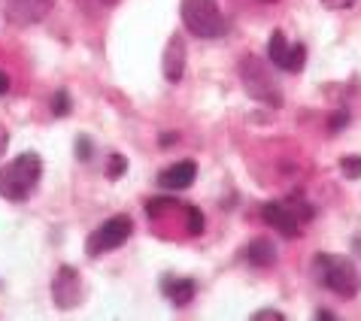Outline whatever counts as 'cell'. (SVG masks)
Here are the masks:
<instances>
[{
  "instance_id": "obj_1",
  "label": "cell",
  "mask_w": 361,
  "mask_h": 321,
  "mask_svg": "<svg viewBox=\"0 0 361 321\" xmlns=\"http://www.w3.org/2000/svg\"><path fill=\"white\" fill-rule=\"evenodd\" d=\"M39 179H43V158L37 152H22L0 167V197L9 203H22L37 191Z\"/></svg>"
},
{
  "instance_id": "obj_2",
  "label": "cell",
  "mask_w": 361,
  "mask_h": 321,
  "mask_svg": "<svg viewBox=\"0 0 361 321\" xmlns=\"http://www.w3.org/2000/svg\"><path fill=\"white\" fill-rule=\"evenodd\" d=\"M313 279L316 282H322L328 291L340 294V297H355L361 291L358 267L349 258H340V255H316Z\"/></svg>"
},
{
  "instance_id": "obj_3",
  "label": "cell",
  "mask_w": 361,
  "mask_h": 321,
  "mask_svg": "<svg viewBox=\"0 0 361 321\" xmlns=\"http://www.w3.org/2000/svg\"><path fill=\"white\" fill-rule=\"evenodd\" d=\"M237 73H240V82H243L246 94L252 100H258V103H264V106H274V109L283 106V92H279L276 76L267 70L264 58H258V55L240 58Z\"/></svg>"
},
{
  "instance_id": "obj_4",
  "label": "cell",
  "mask_w": 361,
  "mask_h": 321,
  "mask_svg": "<svg viewBox=\"0 0 361 321\" xmlns=\"http://www.w3.org/2000/svg\"><path fill=\"white\" fill-rule=\"evenodd\" d=\"M179 13H183L185 31L200 39H216V37H225L228 31L225 13L219 9L216 0H183Z\"/></svg>"
},
{
  "instance_id": "obj_5",
  "label": "cell",
  "mask_w": 361,
  "mask_h": 321,
  "mask_svg": "<svg viewBox=\"0 0 361 321\" xmlns=\"http://www.w3.org/2000/svg\"><path fill=\"white\" fill-rule=\"evenodd\" d=\"M131 234H134L131 215H113L85 239V252H88V258L106 255V252H113V248H118L122 243H128V237Z\"/></svg>"
},
{
  "instance_id": "obj_6",
  "label": "cell",
  "mask_w": 361,
  "mask_h": 321,
  "mask_svg": "<svg viewBox=\"0 0 361 321\" xmlns=\"http://www.w3.org/2000/svg\"><path fill=\"white\" fill-rule=\"evenodd\" d=\"M52 6H55V0H4V15L9 25L27 27V25L43 22L52 13Z\"/></svg>"
},
{
  "instance_id": "obj_7",
  "label": "cell",
  "mask_w": 361,
  "mask_h": 321,
  "mask_svg": "<svg viewBox=\"0 0 361 321\" xmlns=\"http://www.w3.org/2000/svg\"><path fill=\"white\" fill-rule=\"evenodd\" d=\"M52 297L58 309H73L79 300H82V279H79V270L64 264L58 270V276L52 279Z\"/></svg>"
},
{
  "instance_id": "obj_8",
  "label": "cell",
  "mask_w": 361,
  "mask_h": 321,
  "mask_svg": "<svg viewBox=\"0 0 361 321\" xmlns=\"http://www.w3.org/2000/svg\"><path fill=\"white\" fill-rule=\"evenodd\" d=\"M262 215H264V222L270 227H276L283 237H300V218L292 206H288V200H270V203L262 209Z\"/></svg>"
},
{
  "instance_id": "obj_9",
  "label": "cell",
  "mask_w": 361,
  "mask_h": 321,
  "mask_svg": "<svg viewBox=\"0 0 361 321\" xmlns=\"http://www.w3.org/2000/svg\"><path fill=\"white\" fill-rule=\"evenodd\" d=\"M197 179V164L195 160H179V164H170L167 170L158 173V185L167 188V191H185Z\"/></svg>"
},
{
  "instance_id": "obj_10",
  "label": "cell",
  "mask_w": 361,
  "mask_h": 321,
  "mask_svg": "<svg viewBox=\"0 0 361 321\" xmlns=\"http://www.w3.org/2000/svg\"><path fill=\"white\" fill-rule=\"evenodd\" d=\"M185 73V39L173 34L164 49V79L167 82H179Z\"/></svg>"
},
{
  "instance_id": "obj_11",
  "label": "cell",
  "mask_w": 361,
  "mask_h": 321,
  "mask_svg": "<svg viewBox=\"0 0 361 321\" xmlns=\"http://www.w3.org/2000/svg\"><path fill=\"white\" fill-rule=\"evenodd\" d=\"M161 291L164 297L170 300L173 306H188L197 294V285L195 279H183V276H164L161 279Z\"/></svg>"
},
{
  "instance_id": "obj_12",
  "label": "cell",
  "mask_w": 361,
  "mask_h": 321,
  "mask_svg": "<svg viewBox=\"0 0 361 321\" xmlns=\"http://www.w3.org/2000/svg\"><path fill=\"white\" fill-rule=\"evenodd\" d=\"M246 260H249L252 267H258V270L274 267V264H276V246L270 243L267 237H255L252 243L246 246Z\"/></svg>"
},
{
  "instance_id": "obj_13",
  "label": "cell",
  "mask_w": 361,
  "mask_h": 321,
  "mask_svg": "<svg viewBox=\"0 0 361 321\" xmlns=\"http://www.w3.org/2000/svg\"><path fill=\"white\" fill-rule=\"evenodd\" d=\"M288 52H292V46H288L286 34L274 31V37H270V43H267V61L279 70H288Z\"/></svg>"
},
{
  "instance_id": "obj_14",
  "label": "cell",
  "mask_w": 361,
  "mask_h": 321,
  "mask_svg": "<svg viewBox=\"0 0 361 321\" xmlns=\"http://www.w3.org/2000/svg\"><path fill=\"white\" fill-rule=\"evenodd\" d=\"M52 113L58 115V118H64V115H70V109H73V100H70V94H67V88H58V92L52 94Z\"/></svg>"
},
{
  "instance_id": "obj_15",
  "label": "cell",
  "mask_w": 361,
  "mask_h": 321,
  "mask_svg": "<svg viewBox=\"0 0 361 321\" xmlns=\"http://www.w3.org/2000/svg\"><path fill=\"white\" fill-rule=\"evenodd\" d=\"M304 61H307V46L304 43H295L292 52H288V73H298V70H304Z\"/></svg>"
},
{
  "instance_id": "obj_16",
  "label": "cell",
  "mask_w": 361,
  "mask_h": 321,
  "mask_svg": "<svg viewBox=\"0 0 361 321\" xmlns=\"http://www.w3.org/2000/svg\"><path fill=\"white\" fill-rule=\"evenodd\" d=\"M125 170H128V158H125V155H118V152H113V155H109L106 179H118V176H125Z\"/></svg>"
},
{
  "instance_id": "obj_17",
  "label": "cell",
  "mask_w": 361,
  "mask_h": 321,
  "mask_svg": "<svg viewBox=\"0 0 361 321\" xmlns=\"http://www.w3.org/2000/svg\"><path fill=\"white\" fill-rule=\"evenodd\" d=\"M340 170L346 173V179H361V155H346L340 160Z\"/></svg>"
},
{
  "instance_id": "obj_18",
  "label": "cell",
  "mask_w": 361,
  "mask_h": 321,
  "mask_svg": "<svg viewBox=\"0 0 361 321\" xmlns=\"http://www.w3.org/2000/svg\"><path fill=\"white\" fill-rule=\"evenodd\" d=\"M185 215H188V230L197 237V234H204V213L200 209H195V206H185Z\"/></svg>"
},
{
  "instance_id": "obj_19",
  "label": "cell",
  "mask_w": 361,
  "mask_h": 321,
  "mask_svg": "<svg viewBox=\"0 0 361 321\" xmlns=\"http://www.w3.org/2000/svg\"><path fill=\"white\" fill-rule=\"evenodd\" d=\"M346 125H349V113H346V109H337V113L328 118V130H331V134H337V130H343Z\"/></svg>"
},
{
  "instance_id": "obj_20",
  "label": "cell",
  "mask_w": 361,
  "mask_h": 321,
  "mask_svg": "<svg viewBox=\"0 0 361 321\" xmlns=\"http://www.w3.org/2000/svg\"><path fill=\"white\" fill-rule=\"evenodd\" d=\"M92 155H94L92 139H88V137H79V139H76V158H79V160H92Z\"/></svg>"
},
{
  "instance_id": "obj_21",
  "label": "cell",
  "mask_w": 361,
  "mask_h": 321,
  "mask_svg": "<svg viewBox=\"0 0 361 321\" xmlns=\"http://www.w3.org/2000/svg\"><path fill=\"white\" fill-rule=\"evenodd\" d=\"M286 315L276 313V309H258V313H252V321H283Z\"/></svg>"
},
{
  "instance_id": "obj_22",
  "label": "cell",
  "mask_w": 361,
  "mask_h": 321,
  "mask_svg": "<svg viewBox=\"0 0 361 321\" xmlns=\"http://www.w3.org/2000/svg\"><path fill=\"white\" fill-rule=\"evenodd\" d=\"M325 9H334V13H343V9H353L355 0H322Z\"/></svg>"
},
{
  "instance_id": "obj_23",
  "label": "cell",
  "mask_w": 361,
  "mask_h": 321,
  "mask_svg": "<svg viewBox=\"0 0 361 321\" xmlns=\"http://www.w3.org/2000/svg\"><path fill=\"white\" fill-rule=\"evenodd\" d=\"M82 4H85L88 9H104V6H113L116 0H82Z\"/></svg>"
},
{
  "instance_id": "obj_24",
  "label": "cell",
  "mask_w": 361,
  "mask_h": 321,
  "mask_svg": "<svg viewBox=\"0 0 361 321\" xmlns=\"http://www.w3.org/2000/svg\"><path fill=\"white\" fill-rule=\"evenodd\" d=\"M6 146H9V130H6L4 125H0V155L6 152Z\"/></svg>"
},
{
  "instance_id": "obj_25",
  "label": "cell",
  "mask_w": 361,
  "mask_h": 321,
  "mask_svg": "<svg viewBox=\"0 0 361 321\" xmlns=\"http://www.w3.org/2000/svg\"><path fill=\"white\" fill-rule=\"evenodd\" d=\"M4 94H9V73L0 70V97H4Z\"/></svg>"
},
{
  "instance_id": "obj_26",
  "label": "cell",
  "mask_w": 361,
  "mask_h": 321,
  "mask_svg": "<svg viewBox=\"0 0 361 321\" xmlns=\"http://www.w3.org/2000/svg\"><path fill=\"white\" fill-rule=\"evenodd\" d=\"M161 146H170V143H176V134H161V139H158Z\"/></svg>"
},
{
  "instance_id": "obj_27",
  "label": "cell",
  "mask_w": 361,
  "mask_h": 321,
  "mask_svg": "<svg viewBox=\"0 0 361 321\" xmlns=\"http://www.w3.org/2000/svg\"><path fill=\"white\" fill-rule=\"evenodd\" d=\"M316 318H325V321H334V313H328V309H319Z\"/></svg>"
},
{
  "instance_id": "obj_28",
  "label": "cell",
  "mask_w": 361,
  "mask_h": 321,
  "mask_svg": "<svg viewBox=\"0 0 361 321\" xmlns=\"http://www.w3.org/2000/svg\"><path fill=\"white\" fill-rule=\"evenodd\" d=\"M353 248H355L358 258H361V237H355V239H353Z\"/></svg>"
}]
</instances>
